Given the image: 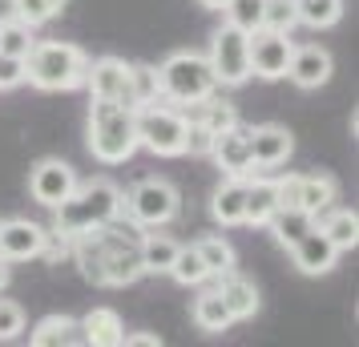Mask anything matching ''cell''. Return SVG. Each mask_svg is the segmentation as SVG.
Wrapping results in <instances>:
<instances>
[{
    "instance_id": "17",
    "label": "cell",
    "mask_w": 359,
    "mask_h": 347,
    "mask_svg": "<svg viewBox=\"0 0 359 347\" xmlns=\"http://www.w3.org/2000/svg\"><path fill=\"white\" fill-rule=\"evenodd\" d=\"M246 142H250V162L259 170H275L294 154V137L287 125H255L246 130Z\"/></svg>"
},
{
    "instance_id": "10",
    "label": "cell",
    "mask_w": 359,
    "mask_h": 347,
    "mask_svg": "<svg viewBox=\"0 0 359 347\" xmlns=\"http://www.w3.org/2000/svg\"><path fill=\"white\" fill-rule=\"evenodd\" d=\"M77 182H81V178H77V170L69 162H61V158H41V162L33 165V174H29V194H33V202H41L45 210H53V206H61V202L73 194Z\"/></svg>"
},
{
    "instance_id": "18",
    "label": "cell",
    "mask_w": 359,
    "mask_h": 347,
    "mask_svg": "<svg viewBox=\"0 0 359 347\" xmlns=\"http://www.w3.org/2000/svg\"><path fill=\"white\" fill-rule=\"evenodd\" d=\"M218 279V295H222V303L230 307V315H234V323H243V319H255V311H259V287L246 279V275H238V271H222V275H214Z\"/></svg>"
},
{
    "instance_id": "24",
    "label": "cell",
    "mask_w": 359,
    "mask_h": 347,
    "mask_svg": "<svg viewBox=\"0 0 359 347\" xmlns=\"http://www.w3.org/2000/svg\"><path fill=\"white\" fill-rule=\"evenodd\" d=\"M278 210V182L275 178H246V222L266 226V218Z\"/></svg>"
},
{
    "instance_id": "9",
    "label": "cell",
    "mask_w": 359,
    "mask_h": 347,
    "mask_svg": "<svg viewBox=\"0 0 359 347\" xmlns=\"http://www.w3.org/2000/svg\"><path fill=\"white\" fill-rule=\"evenodd\" d=\"M278 182V206H299L307 215H323L335 206L339 198V182L331 174H287V178H275Z\"/></svg>"
},
{
    "instance_id": "28",
    "label": "cell",
    "mask_w": 359,
    "mask_h": 347,
    "mask_svg": "<svg viewBox=\"0 0 359 347\" xmlns=\"http://www.w3.org/2000/svg\"><path fill=\"white\" fill-rule=\"evenodd\" d=\"M294 17L307 29H335L343 20V0H294Z\"/></svg>"
},
{
    "instance_id": "41",
    "label": "cell",
    "mask_w": 359,
    "mask_h": 347,
    "mask_svg": "<svg viewBox=\"0 0 359 347\" xmlns=\"http://www.w3.org/2000/svg\"><path fill=\"white\" fill-rule=\"evenodd\" d=\"M198 4H202V8H210V13H222V8H226V0H198Z\"/></svg>"
},
{
    "instance_id": "36",
    "label": "cell",
    "mask_w": 359,
    "mask_h": 347,
    "mask_svg": "<svg viewBox=\"0 0 359 347\" xmlns=\"http://www.w3.org/2000/svg\"><path fill=\"white\" fill-rule=\"evenodd\" d=\"M20 331H25V307L13 299H0V343L17 339Z\"/></svg>"
},
{
    "instance_id": "20",
    "label": "cell",
    "mask_w": 359,
    "mask_h": 347,
    "mask_svg": "<svg viewBox=\"0 0 359 347\" xmlns=\"http://www.w3.org/2000/svg\"><path fill=\"white\" fill-rule=\"evenodd\" d=\"M81 335H85V343H93V347H121L126 323H121V315L114 307H93L81 319Z\"/></svg>"
},
{
    "instance_id": "6",
    "label": "cell",
    "mask_w": 359,
    "mask_h": 347,
    "mask_svg": "<svg viewBox=\"0 0 359 347\" xmlns=\"http://www.w3.org/2000/svg\"><path fill=\"white\" fill-rule=\"evenodd\" d=\"M186 130H190V121L178 105H162V101L137 105V146H146L154 158H182Z\"/></svg>"
},
{
    "instance_id": "40",
    "label": "cell",
    "mask_w": 359,
    "mask_h": 347,
    "mask_svg": "<svg viewBox=\"0 0 359 347\" xmlns=\"http://www.w3.org/2000/svg\"><path fill=\"white\" fill-rule=\"evenodd\" d=\"M17 17V0H0V25Z\"/></svg>"
},
{
    "instance_id": "13",
    "label": "cell",
    "mask_w": 359,
    "mask_h": 347,
    "mask_svg": "<svg viewBox=\"0 0 359 347\" xmlns=\"http://www.w3.org/2000/svg\"><path fill=\"white\" fill-rule=\"evenodd\" d=\"M45 238H49V231H45L41 222L8 218V222H0V259H4V263H29V259H41Z\"/></svg>"
},
{
    "instance_id": "31",
    "label": "cell",
    "mask_w": 359,
    "mask_h": 347,
    "mask_svg": "<svg viewBox=\"0 0 359 347\" xmlns=\"http://www.w3.org/2000/svg\"><path fill=\"white\" fill-rule=\"evenodd\" d=\"M33 25H25V20H4L0 25V53H8V57H29L33 49Z\"/></svg>"
},
{
    "instance_id": "42",
    "label": "cell",
    "mask_w": 359,
    "mask_h": 347,
    "mask_svg": "<svg viewBox=\"0 0 359 347\" xmlns=\"http://www.w3.org/2000/svg\"><path fill=\"white\" fill-rule=\"evenodd\" d=\"M4 287H8V263L0 259V291H4Z\"/></svg>"
},
{
    "instance_id": "3",
    "label": "cell",
    "mask_w": 359,
    "mask_h": 347,
    "mask_svg": "<svg viewBox=\"0 0 359 347\" xmlns=\"http://www.w3.org/2000/svg\"><path fill=\"white\" fill-rule=\"evenodd\" d=\"M137 149V109L126 101H89V154L101 165H121Z\"/></svg>"
},
{
    "instance_id": "2",
    "label": "cell",
    "mask_w": 359,
    "mask_h": 347,
    "mask_svg": "<svg viewBox=\"0 0 359 347\" xmlns=\"http://www.w3.org/2000/svg\"><path fill=\"white\" fill-rule=\"evenodd\" d=\"M126 215V190L109 178H89V182H77L73 194H69L61 206H53V226L49 231L65 234V238H77V234L93 231L109 218Z\"/></svg>"
},
{
    "instance_id": "30",
    "label": "cell",
    "mask_w": 359,
    "mask_h": 347,
    "mask_svg": "<svg viewBox=\"0 0 359 347\" xmlns=\"http://www.w3.org/2000/svg\"><path fill=\"white\" fill-rule=\"evenodd\" d=\"M194 247H198V254H202L206 271H210V279L222 275V271H234V247H230L222 234H206V238H198Z\"/></svg>"
},
{
    "instance_id": "37",
    "label": "cell",
    "mask_w": 359,
    "mask_h": 347,
    "mask_svg": "<svg viewBox=\"0 0 359 347\" xmlns=\"http://www.w3.org/2000/svg\"><path fill=\"white\" fill-rule=\"evenodd\" d=\"M17 85H25V57L0 53V89H17Z\"/></svg>"
},
{
    "instance_id": "8",
    "label": "cell",
    "mask_w": 359,
    "mask_h": 347,
    "mask_svg": "<svg viewBox=\"0 0 359 347\" xmlns=\"http://www.w3.org/2000/svg\"><path fill=\"white\" fill-rule=\"evenodd\" d=\"M210 69L218 85H246L250 81V33H243L238 25H222L210 36Z\"/></svg>"
},
{
    "instance_id": "5",
    "label": "cell",
    "mask_w": 359,
    "mask_h": 347,
    "mask_svg": "<svg viewBox=\"0 0 359 347\" xmlns=\"http://www.w3.org/2000/svg\"><path fill=\"white\" fill-rule=\"evenodd\" d=\"M158 73V97L170 101V105H194V101L210 97L218 89V77H214L210 61L194 49H182V53H170L162 65L154 69Z\"/></svg>"
},
{
    "instance_id": "15",
    "label": "cell",
    "mask_w": 359,
    "mask_h": 347,
    "mask_svg": "<svg viewBox=\"0 0 359 347\" xmlns=\"http://www.w3.org/2000/svg\"><path fill=\"white\" fill-rule=\"evenodd\" d=\"M210 158H214V165H218L226 178H250V174H255V162H250V142H246L243 125H230V130L214 133Z\"/></svg>"
},
{
    "instance_id": "38",
    "label": "cell",
    "mask_w": 359,
    "mask_h": 347,
    "mask_svg": "<svg viewBox=\"0 0 359 347\" xmlns=\"http://www.w3.org/2000/svg\"><path fill=\"white\" fill-rule=\"evenodd\" d=\"M210 146H214V133L190 121V130H186V154H194V158H210Z\"/></svg>"
},
{
    "instance_id": "23",
    "label": "cell",
    "mask_w": 359,
    "mask_h": 347,
    "mask_svg": "<svg viewBox=\"0 0 359 347\" xmlns=\"http://www.w3.org/2000/svg\"><path fill=\"white\" fill-rule=\"evenodd\" d=\"M315 226V215H307V210H299V206H278L275 215L266 218V231L275 234V243L278 247H287L291 250L303 234Z\"/></svg>"
},
{
    "instance_id": "29",
    "label": "cell",
    "mask_w": 359,
    "mask_h": 347,
    "mask_svg": "<svg viewBox=\"0 0 359 347\" xmlns=\"http://www.w3.org/2000/svg\"><path fill=\"white\" fill-rule=\"evenodd\" d=\"M165 275H170L174 283H182V287H202V283L210 279V271H206V263H202L198 247H178V254H174V263H170Z\"/></svg>"
},
{
    "instance_id": "7",
    "label": "cell",
    "mask_w": 359,
    "mask_h": 347,
    "mask_svg": "<svg viewBox=\"0 0 359 347\" xmlns=\"http://www.w3.org/2000/svg\"><path fill=\"white\" fill-rule=\"evenodd\" d=\"M126 215H130V222H137L142 231H162V226H170V222L182 215L178 186L165 182V178H142V182L126 194Z\"/></svg>"
},
{
    "instance_id": "26",
    "label": "cell",
    "mask_w": 359,
    "mask_h": 347,
    "mask_svg": "<svg viewBox=\"0 0 359 347\" xmlns=\"http://www.w3.org/2000/svg\"><path fill=\"white\" fill-rule=\"evenodd\" d=\"M315 222H319V231L339 247V254L359 247V215L355 210H335V206H331V210H323V218H315Z\"/></svg>"
},
{
    "instance_id": "12",
    "label": "cell",
    "mask_w": 359,
    "mask_h": 347,
    "mask_svg": "<svg viewBox=\"0 0 359 347\" xmlns=\"http://www.w3.org/2000/svg\"><path fill=\"white\" fill-rule=\"evenodd\" d=\"M85 89H89V97L133 105V65H126L121 57H97V61H89Z\"/></svg>"
},
{
    "instance_id": "11",
    "label": "cell",
    "mask_w": 359,
    "mask_h": 347,
    "mask_svg": "<svg viewBox=\"0 0 359 347\" xmlns=\"http://www.w3.org/2000/svg\"><path fill=\"white\" fill-rule=\"evenodd\" d=\"M291 49H294L291 33L255 29V33H250V77H262V81H278V77H287Z\"/></svg>"
},
{
    "instance_id": "21",
    "label": "cell",
    "mask_w": 359,
    "mask_h": 347,
    "mask_svg": "<svg viewBox=\"0 0 359 347\" xmlns=\"http://www.w3.org/2000/svg\"><path fill=\"white\" fill-rule=\"evenodd\" d=\"M182 114H186V121H194V125H202V130H210V133H222L230 125H238V109L230 101L214 97V93L194 101V105H182Z\"/></svg>"
},
{
    "instance_id": "4",
    "label": "cell",
    "mask_w": 359,
    "mask_h": 347,
    "mask_svg": "<svg viewBox=\"0 0 359 347\" xmlns=\"http://www.w3.org/2000/svg\"><path fill=\"white\" fill-rule=\"evenodd\" d=\"M89 73V53L69 41H33L25 57V81L41 93H69L81 89Z\"/></svg>"
},
{
    "instance_id": "1",
    "label": "cell",
    "mask_w": 359,
    "mask_h": 347,
    "mask_svg": "<svg viewBox=\"0 0 359 347\" xmlns=\"http://www.w3.org/2000/svg\"><path fill=\"white\" fill-rule=\"evenodd\" d=\"M142 226L137 222H126V215L101 222L93 231H85L73 238L69 247V259L77 263L85 283L93 287H133L142 279Z\"/></svg>"
},
{
    "instance_id": "35",
    "label": "cell",
    "mask_w": 359,
    "mask_h": 347,
    "mask_svg": "<svg viewBox=\"0 0 359 347\" xmlns=\"http://www.w3.org/2000/svg\"><path fill=\"white\" fill-rule=\"evenodd\" d=\"M149 101H162L158 97V73H154V65H133V109L149 105Z\"/></svg>"
},
{
    "instance_id": "16",
    "label": "cell",
    "mask_w": 359,
    "mask_h": 347,
    "mask_svg": "<svg viewBox=\"0 0 359 347\" xmlns=\"http://www.w3.org/2000/svg\"><path fill=\"white\" fill-rule=\"evenodd\" d=\"M335 73V61L323 45H299L291 49V61H287V77H291L299 89H323Z\"/></svg>"
},
{
    "instance_id": "19",
    "label": "cell",
    "mask_w": 359,
    "mask_h": 347,
    "mask_svg": "<svg viewBox=\"0 0 359 347\" xmlns=\"http://www.w3.org/2000/svg\"><path fill=\"white\" fill-rule=\"evenodd\" d=\"M210 215L222 226H243L246 222V178H226L218 182L210 198Z\"/></svg>"
},
{
    "instance_id": "27",
    "label": "cell",
    "mask_w": 359,
    "mask_h": 347,
    "mask_svg": "<svg viewBox=\"0 0 359 347\" xmlns=\"http://www.w3.org/2000/svg\"><path fill=\"white\" fill-rule=\"evenodd\" d=\"M182 243H174L170 234H142V271L146 275H165Z\"/></svg>"
},
{
    "instance_id": "22",
    "label": "cell",
    "mask_w": 359,
    "mask_h": 347,
    "mask_svg": "<svg viewBox=\"0 0 359 347\" xmlns=\"http://www.w3.org/2000/svg\"><path fill=\"white\" fill-rule=\"evenodd\" d=\"M29 339H33L36 347H73V343H85L81 319H69V315H45V319L33 327Z\"/></svg>"
},
{
    "instance_id": "25",
    "label": "cell",
    "mask_w": 359,
    "mask_h": 347,
    "mask_svg": "<svg viewBox=\"0 0 359 347\" xmlns=\"http://www.w3.org/2000/svg\"><path fill=\"white\" fill-rule=\"evenodd\" d=\"M194 323L206 331V335H222V331L234 327V315H230V307L222 303V295H218L214 287L194 299Z\"/></svg>"
},
{
    "instance_id": "34",
    "label": "cell",
    "mask_w": 359,
    "mask_h": 347,
    "mask_svg": "<svg viewBox=\"0 0 359 347\" xmlns=\"http://www.w3.org/2000/svg\"><path fill=\"white\" fill-rule=\"evenodd\" d=\"M294 0H266V13H262V29H275V33H294Z\"/></svg>"
},
{
    "instance_id": "39",
    "label": "cell",
    "mask_w": 359,
    "mask_h": 347,
    "mask_svg": "<svg viewBox=\"0 0 359 347\" xmlns=\"http://www.w3.org/2000/svg\"><path fill=\"white\" fill-rule=\"evenodd\" d=\"M121 347H162V335H154V331H126V339H121Z\"/></svg>"
},
{
    "instance_id": "33",
    "label": "cell",
    "mask_w": 359,
    "mask_h": 347,
    "mask_svg": "<svg viewBox=\"0 0 359 347\" xmlns=\"http://www.w3.org/2000/svg\"><path fill=\"white\" fill-rule=\"evenodd\" d=\"M69 0H17V20H25V25H33V29H41V25H49L61 8H65Z\"/></svg>"
},
{
    "instance_id": "32",
    "label": "cell",
    "mask_w": 359,
    "mask_h": 347,
    "mask_svg": "<svg viewBox=\"0 0 359 347\" xmlns=\"http://www.w3.org/2000/svg\"><path fill=\"white\" fill-rule=\"evenodd\" d=\"M226 20L230 25H238L243 33H255L262 29V13H266V0H226Z\"/></svg>"
},
{
    "instance_id": "14",
    "label": "cell",
    "mask_w": 359,
    "mask_h": 347,
    "mask_svg": "<svg viewBox=\"0 0 359 347\" xmlns=\"http://www.w3.org/2000/svg\"><path fill=\"white\" fill-rule=\"evenodd\" d=\"M291 259H294V266H299V275L319 279V275H327V271H335V263H339V247H335V243L319 231V222H315V226H311V231L291 247Z\"/></svg>"
}]
</instances>
